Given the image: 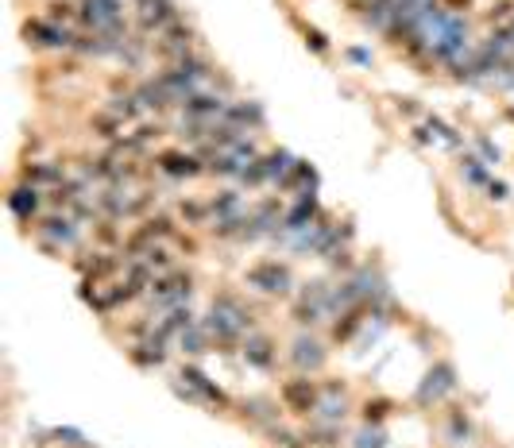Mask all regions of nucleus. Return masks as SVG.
Returning <instances> with one entry per match:
<instances>
[{"label":"nucleus","mask_w":514,"mask_h":448,"mask_svg":"<svg viewBox=\"0 0 514 448\" xmlns=\"http://www.w3.org/2000/svg\"><path fill=\"white\" fill-rule=\"evenodd\" d=\"M282 394H286V402H290L298 414H306V409L313 406V387H310V383H290Z\"/></svg>","instance_id":"obj_1"},{"label":"nucleus","mask_w":514,"mask_h":448,"mask_svg":"<svg viewBox=\"0 0 514 448\" xmlns=\"http://www.w3.org/2000/svg\"><path fill=\"white\" fill-rule=\"evenodd\" d=\"M294 360L302 363V367H317L321 363V348L313 340H298V348H294Z\"/></svg>","instance_id":"obj_2"},{"label":"nucleus","mask_w":514,"mask_h":448,"mask_svg":"<svg viewBox=\"0 0 514 448\" xmlns=\"http://www.w3.org/2000/svg\"><path fill=\"white\" fill-rule=\"evenodd\" d=\"M356 448H387V437H383L379 429H364L356 437Z\"/></svg>","instance_id":"obj_3"},{"label":"nucleus","mask_w":514,"mask_h":448,"mask_svg":"<svg viewBox=\"0 0 514 448\" xmlns=\"http://www.w3.org/2000/svg\"><path fill=\"white\" fill-rule=\"evenodd\" d=\"M248 360L259 363V367H267V360H271V352H267V340H252V344H248Z\"/></svg>","instance_id":"obj_4"},{"label":"nucleus","mask_w":514,"mask_h":448,"mask_svg":"<svg viewBox=\"0 0 514 448\" xmlns=\"http://www.w3.org/2000/svg\"><path fill=\"white\" fill-rule=\"evenodd\" d=\"M12 209H16V213H31V209H35V194H31V190H20V194L12 197Z\"/></svg>","instance_id":"obj_5"}]
</instances>
